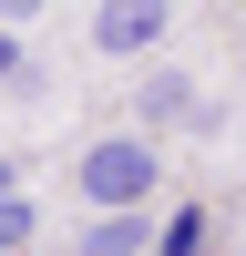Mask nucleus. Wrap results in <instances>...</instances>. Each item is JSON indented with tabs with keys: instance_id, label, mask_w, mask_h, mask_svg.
<instances>
[{
	"instance_id": "f257e3e1",
	"label": "nucleus",
	"mask_w": 246,
	"mask_h": 256,
	"mask_svg": "<svg viewBox=\"0 0 246 256\" xmlns=\"http://www.w3.org/2000/svg\"><path fill=\"white\" fill-rule=\"evenodd\" d=\"M82 195H92L102 216H134V205L154 195V144H134V134L92 144V154H82Z\"/></svg>"
},
{
	"instance_id": "7ed1b4c3",
	"label": "nucleus",
	"mask_w": 246,
	"mask_h": 256,
	"mask_svg": "<svg viewBox=\"0 0 246 256\" xmlns=\"http://www.w3.org/2000/svg\"><path fill=\"white\" fill-rule=\"evenodd\" d=\"M82 256H144V216H92Z\"/></svg>"
},
{
	"instance_id": "20e7f679",
	"label": "nucleus",
	"mask_w": 246,
	"mask_h": 256,
	"mask_svg": "<svg viewBox=\"0 0 246 256\" xmlns=\"http://www.w3.org/2000/svg\"><path fill=\"white\" fill-rule=\"evenodd\" d=\"M144 113H154V123H174V113H184V123H195V82H184V72H164V82H154V92H144Z\"/></svg>"
},
{
	"instance_id": "f03ea898",
	"label": "nucleus",
	"mask_w": 246,
	"mask_h": 256,
	"mask_svg": "<svg viewBox=\"0 0 246 256\" xmlns=\"http://www.w3.org/2000/svg\"><path fill=\"white\" fill-rule=\"evenodd\" d=\"M164 31H174V20H164L154 0H113V10H92V41H102V52H154Z\"/></svg>"
},
{
	"instance_id": "6e6552de",
	"label": "nucleus",
	"mask_w": 246,
	"mask_h": 256,
	"mask_svg": "<svg viewBox=\"0 0 246 256\" xmlns=\"http://www.w3.org/2000/svg\"><path fill=\"white\" fill-rule=\"evenodd\" d=\"M0 195H20V174H10V164H0Z\"/></svg>"
},
{
	"instance_id": "39448f33",
	"label": "nucleus",
	"mask_w": 246,
	"mask_h": 256,
	"mask_svg": "<svg viewBox=\"0 0 246 256\" xmlns=\"http://www.w3.org/2000/svg\"><path fill=\"white\" fill-rule=\"evenodd\" d=\"M154 256H205V216H195V205H184V216L154 236Z\"/></svg>"
},
{
	"instance_id": "0eeeda50",
	"label": "nucleus",
	"mask_w": 246,
	"mask_h": 256,
	"mask_svg": "<svg viewBox=\"0 0 246 256\" xmlns=\"http://www.w3.org/2000/svg\"><path fill=\"white\" fill-rule=\"evenodd\" d=\"M10 72H20V41H10V31H0V82H10Z\"/></svg>"
},
{
	"instance_id": "423d86ee",
	"label": "nucleus",
	"mask_w": 246,
	"mask_h": 256,
	"mask_svg": "<svg viewBox=\"0 0 246 256\" xmlns=\"http://www.w3.org/2000/svg\"><path fill=\"white\" fill-rule=\"evenodd\" d=\"M10 246H31V205H20V195H0V256H10Z\"/></svg>"
}]
</instances>
